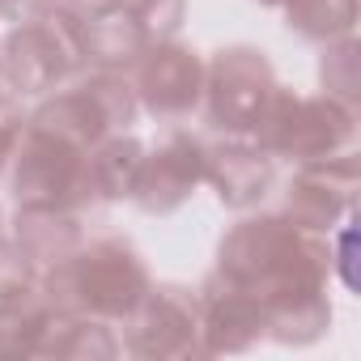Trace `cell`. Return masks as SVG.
Masks as SVG:
<instances>
[{
    "instance_id": "obj_10",
    "label": "cell",
    "mask_w": 361,
    "mask_h": 361,
    "mask_svg": "<svg viewBox=\"0 0 361 361\" xmlns=\"http://www.w3.org/2000/svg\"><path fill=\"white\" fill-rule=\"evenodd\" d=\"M51 5H60V0H51Z\"/></svg>"
},
{
    "instance_id": "obj_2",
    "label": "cell",
    "mask_w": 361,
    "mask_h": 361,
    "mask_svg": "<svg viewBox=\"0 0 361 361\" xmlns=\"http://www.w3.org/2000/svg\"><path fill=\"white\" fill-rule=\"evenodd\" d=\"M209 90V119L213 128H230V132H243V128H255L259 111L268 106L272 98V68L259 51L251 47H230L213 60V81L204 85Z\"/></svg>"
},
{
    "instance_id": "obj_9",
    "label": "cell",
    "mask_w": 361,
    "mask_h": 361,
    "mask_svg": "<svg viewBox=\"0 0 361 361\" xmlns=\"http://www.w3.org/2000/svg\"><path fill=\"white\" fill-rule=\"evenodd\" d=\"M264 5H276V0H264Z\"/></svg>"
},
{
    "instance_id": "obj_3",
    "label": "cell",
    "mask_w": 361,
    "mask_h": 361,
    "mask_svg": "<svg viewBox=\"0 0 361 361\" xmlns=\"http://www.w3.org/2000/svg\"><path fill=\"white\" fill-rule=\"evenodd\" d=\"M56 276L77 281L81 306H94V310H128L145 289V268H140L136 251L115 238L94 243L90 251L73 255L68 264H60Z\"/></svg>"
},
{
    "instance_id": "obj_4",
    "label": "cell",
    "mask_w": 361,
    "mask_h": 361,
    "mask_svg": "<svg viewBox=\"0 0 361 361\" xmlns=\"http://www.w3.org/2000/svg\"><path fill=\"white\" fill-rule=\"evenodd\" d=\"M140 102L157 115V119H183L196 111L200 94H204V64L196 60V51L188 47H149L140 56Z\"/></svg>"
},
{
    "instance_id": "obj_6",
    "label": "cell",
    "mask_w": 361,
    "mask_h": 361,
    "mask_svg": "<svg viewBox=\"0 0 361 361\" xmlns=\"http://www.w3.org/2000/svg\"><path fill=\"white\" fill-rule=\"evenodd\" d=\"M204 174L217 183V196H221L226 204H251V200L264 196V188H268L272 161H268L264 149H251V145H221V149H209Z\"/></svg>"
},
{
    "instance_id": "obj_7",
    "label": "cell",
    "mask_w": 361,
    "mask_h": 361,
    "mask_svg": "<svg viewBox=\"0 0 361 361\" xmlns=\"http://www.w3.org/2000/svg\"><path fill=\"white\" fill-rule=\"evenodd\" d=\"M353 22V0H289V26H298L310 39L348 30Z\"/></svg>"
},
{
    "instance_id": "obj_1",
    "label": "cell",
    "mask_w": 361,
    "mask_h": 361,
    "mask_svg": "<svg viewBox=\"0 0 361 361\" xmlns=\"http://www.w3.org/2000/svg\"><path fill=\"white\" fill-rule=\"evenodd\" d=\"M81 60V18L73 9H47L43 18H30L22 30L9 35L5 43V64L9 81L22 94H43L56 81L68 77V68Z\"/></svg>"
},
{
    "instance_id": "obj_5",
    "label": "cell",
    "mask_w": 361,
    "mask_h": 361,
    "mask_svg": "<svg viewBox=\"0 0 361 361\" xmlns=\"http://www.w3.org/2000/svg\"><path fill=\"white\" fill-rule=\"evenodd\" d=\"M209 149L192 136H170L153 157H140L136 178H132V196L149 213H166L174 204H183L192 188L204 178Z\"/></svg>"
},
{
    "instance_id": "obj_8",
    "label": "cell",
    "mask_w": 361,
    "mask_h": 361,
    "mask_svg": "<svg viewBox=\"0 0 361 361\" xmlns=\"http://www.w3.org/2000/svg\"><path fill=\"white\" fill-rule=\"evenodd\" d=\"M0 73H5V64H0ZM0 106H5V94H0Z\"/></svg>"
}]
</instances>
